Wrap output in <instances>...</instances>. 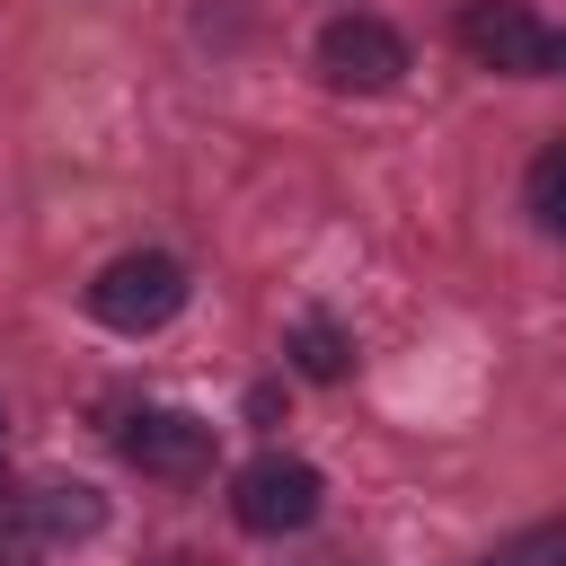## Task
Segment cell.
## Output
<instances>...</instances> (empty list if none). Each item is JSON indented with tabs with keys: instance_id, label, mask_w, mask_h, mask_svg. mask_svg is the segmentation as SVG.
Listing matches in <instances>:
<instances>
[{
	"instance_id": "1",
	"label": "cell",
	"mask_w": 566,
	"mask_h": 566,
	"mask_svg": "<svg viewBox=\"0 0 566 566\" xmlns=\"http://www.w3.org/2000/svg\"><path fill=\"white\" fill-rule=\"evenodd\" d=\"M186 265L177 256H159V248H133V256H115V265H97V283H88V318L97 327H115V336H150V327H168L177 310H186Z\"/></svg>"
},
{
	"instance_id": "2",
	"label": "cell",
	"mask_w": 566,
	"mask_h": 566,
	"mask_svg": "<svg viewBox=\"0 0 566 566\" xmlns=\"http://www.w3.org/2000/svg\"><path fill=\"white\" fill-rule=\"evenodd\" d=\"M318 80L345 88V97H389L407 80V35L371 9H336L318 27Z\"/></svg>"
},
{
	"instance_id": "3",
	"label": "cell",
	"mask_w": 566,
	"mask_h": 566,
	"mask_svg": "<svg viewBox=\"0 0 566 566\" xmlns=\"http://www.w3.org/2000/svg\"><path fill=\"white\" fill-rule=\"evenodd\" d=\"M318 504H327V478H318L310 460H292V451H265V460H248V469L230 478V513H239V531H256V539L310 531Z\"/></svg>"
},
{
	"instance_id": "4",
	"label": "cell",
	"mask_w": 566,
	"mask_h": 566,
	"mask_svg": "<svg viewBox=\"0 0 566 566\" xmlns=\"http://www.w3.org/2000/svg\"><path fill=\"white\" fill-rule=\"evenodd\" d=\"M115 451H124L142 478H159V486H195V478L212 469V424H203L195 407H142V416H124Z\"/></svg>"
},
{
	"instance_id": "5",
	"label": "cell",
	"mask_w": 566,
	"mask_h": 566,
	"mask_svg": "<svg viewBox=\"0 0 566 566\" xmlns=\"http://www.w3.org/2000/svg\"><path fill=\"white\" fill-rule=\"evenodd\" d=\"M460 44L495 80H539L548 71V27L531 18V0H469L460 9Z\"/></svg>"
},
{
	"instance_id": "6",
	"label": "cell",
	"mask_w": 566,
	"mask_h": 566,
	"mask_svg": "<svg viewBox=\"0 0 566 566\" xmlns=\"http://www.w3.org/2000/svg\"><path fill=\"white\" fill-rule=\"evenodd\" d=\"M283 354H292V371L318 380V389L354 371V336H345V318H327V310H301V318L283 327Z\"/></svg>"
},
{
	"instance_id": "7",
	"label": "cell",
	"mask_w": 566,
	"mask_h": 566,
	"mask_svg": "<svg viewBox=\"0 0 566 566\" xmlns=\"http://www.w3.org/2000/svg\"><path fill=\"white\" fill-rule=\"evenodd\" d=\"M35 513H44V539H53V548L106 531V495H97L88 478H44V486H35Z\"/></svg>"
},
{
	"instance_id": "8",
	"label": "cell",
	"mask_w": 566,
	"mask_h": 566,
	"mask_svg": "<svg viewBox=\"0 0 566 566\" xmlns=\"http://www.w3.org/2000/svg\"><path fill=\"white\" fill-rule=\"evenodd\" d=\"M53 539H44V513H35V486H0V566H44Z\"/></svg>"
},
{
	"instance_id": "9",
	"label": "cell",
	"mask_w": 566,
	"mask_h": 566,
	"mask_svg": "<svg viewBox=\"0 0 566 566\" xmlns=\"http://www.w3.org/2000/svg\"><path fill=\"white\" fill-rule=\"evenodd\" d=\"M522 203H531V221H539L548 239H566V133L522 168Z\"/></svg>"
},
{
	"instance_id": "10",
	"label": "cell",
	"mask_w": 566,
	"mask_h": 566,
	"mask_svg": "<svg viewBox=\"0 0 566 566\" xmlns=\"http://www.w3.org/2000/svg\"><path fill=\"white\" fill-rule=\"evenodd\" d=\"M478 566H566V522H531V531H513L504 548H486Z\"/></svg>"
},
{
	"instance_id": "11",
	"label": "cell",
	"mask_w": 566,
	"mask_h": 566,
	"mask_svg": "<svg viewBox=\"0 0 566 566\" xmlns=\"http://www.w3.org/2000/svg\"><path fill=\"white\" fill-rule=\"evenodd\" d=\"M548 71H566V35H548Z\"/></svg>"
}]
</instances>
